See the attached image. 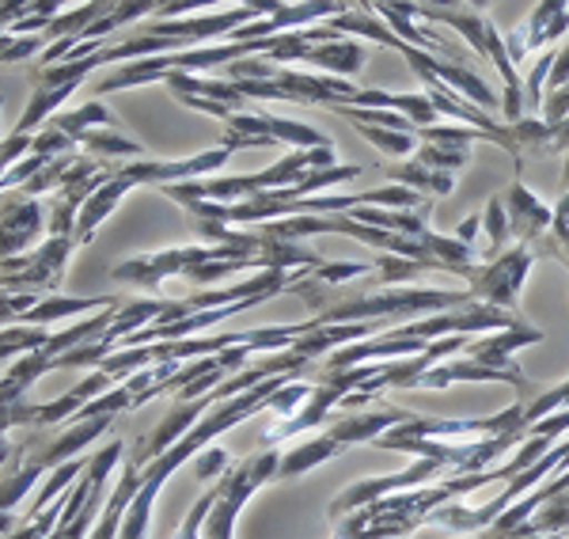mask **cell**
<instances>
[{
  "instance_id": "29",
  "label": "cell",
  "mask_w": 569,
  "mask_h": 539,
  "mask_svg": "<svg viewBox=\"0 0 569 539\" xmlns=\"http://www.w3.org/2000/svg\"><path fill=\"white\" fill-rule=\"evenodd\" d=\"M16 449H12V441H8V433H0V463L4 460H12Z\"/></svg>"
},
{
  "instance_id": "10",
  "label": "cell",
  "mask_w": 569,
  "mask_h": 539,
  "mask_svg": "<svg viewBox=\"0 0 569 539\" xmlns=\"http://www.w3.org/2000/svg\"><path fill=\"white\" fill-rule=\"evenodd\" d=\"M536 342H543V331L525 323V327H517V331H498V335L471 338L460 358H471L475 365H486V369H493V372H509L512 380H528L525 369L512 361V353L525 350V346H536Z\"/></svg>"
},
{
  "instance_id": "2",
  "label": "cell",
  "mask_w": 569,
  "mask_h": 539,
  "mask_svg": "<svg viewBox=\"0 0 569 539\" xmlns=\"http://www.w3.org/2000/svg\"><path fill=\"white\" fill-rule=\"evenodd\" d=\"M72 251H77V240H72V236H46L31 254L0 262V289L53 297V292L61 289V281H66Z\"/></svg>"
},
{
  "instance_id": "1",
  "label": "cell",
  "mask_w": 569,
  "mask_h": 539,
  "mask_svg": "<svg viewBox=\"0 0 569 539\" xmlns=\"http://www.w3.org/2000/svg\"><path fill=\"white\" fill-rule=\"evenodd\" d=\"M251 270V254L228 243H190V248H168L152 254H133L110 270V281L137 289H160L168 278H190L198 286H217L232 273Z\"/></svg>"
},
{
  "instance_id": "20",
  "label": "cell",
  "mask_w": 569,
  "mask_h": 539,
  "mask_svg": "<svg viewBox=\"0 0 569 539\" xmlns=\"http://www.w3.org/2000/svg\"><path fill=\"white\" fill-rule=\"evenodd\" d=\"M39 475H42V468H34V463H20L16 475H8V479L0 482V513H12V509L23 501L27 490L39 482Z\"/></svg>"
},
{
  "instance_id": "30",
  "label": "cell",
  "mask_w": 569,
  "mask_h": 539,
  "mask_svg": "<svg viewBox=\"0 0 569 539\" xmlns=\"http://www.w3.org/2000/svg\"><path fill=\"white\" fill-rule=\"evenodd\" d=\"M562 190H569V152H566V168H562Z\"/></svg>"
},
{
  "instance_id": "24",
  "label": "cell",
  "mask_w": 569,
  "mask_h": 539,
  "mask_svg": "<svg viewBox=\"0 0 569 539\" xmlns=\"http://www.w3.org/2000/svg\"><path fill=\"white\" fill-rule=\"evenodd\" d=\"M311 388H316V383H305V380H297V383H284V388L278 391V396L270 399V407H266V410H273V415H278L281 422H289V418L297 415V410L308 403Z\"/></svg>"
},
{
  "instance_id": "16",
  "label": "cell",
  "mask_w": 569,
  "mask_h": 539,
  "mask_svg": "<svg viewBox=\"0 0 569 539\" xmlns=\"http://www.w3.org/2000/svg\"><path fill=\"white\" fill-rule=\"evenodd\" d=\"M77 144L84 149V157H96V160H107V163L126 160V157H141V144L130 141V137H122V133H110V130H103V133L88 130Z\"/></svg>"
},
{
  "instance_id": "25",
  "label": "cell",
  "mask_w": 569,
  "mask_h": 539,
  "mask_svg": "<svg viewBox=\"0 0 569 539\" xmlns=\"http://www.w3.org/2000/svg\"><path fill=\"white\" fill-rule=\"evenodd\" d=\"M46 42L42 34H34V39H16V34H0V66H16V61H27L34 58V53H46Z\"/></svg>"
},
{
  "instance_id": "9",
  "label": "cell",
  "mask_w": 569,
  "mask_h": 539,
  "mask_svg": "<svg viewBox=\"0 0 569 539\" xmlns=\"http://www.w3.org/2000/svg\"><path fill=\"white\" fill-rule=\"evenodd\" d=\"M114 418H88V422H69V429H61L53 441H31L20 449V463H34V468L50 471V468H61V463L77 460V452L84 445L99 441L107 433Z\"/></svg>"
},
{
  "instance_id": "22",
  "label": "cell",
  "mask_w": 569,
  "mask_h": 539,
  "mask_svg": "<svg viewBox=\"0 0 569 539\" xmlns=\"http://www.w3.org/2000/svg\"><path fill=\"white\" fill-rule=\"evenodd\" d=\"M555 53L558 50H547L543 58L528 69V77H525V111H539V99H547V80H550V69H555Z\"/></svg>"
},
{
  "instance_id": "27",
  "label": "cell",
  "mask_w": 569,
  "mask_h": 539,
  "mask_svg": "<svg viewBox=\"0 0 569 539\" xmlns=\"http://www.w3.org/2000/svg\"><path fill=\"white\" fill-rule=\"evenodd\" d=\"M232 463H228V452L224 449H206L194 456V479L198 482H217Z\"/></svg>"
},
{
  "instance_id": "13",
  "label": "cell",
  "mask_w": 569,
  "mask_h": 539,
  "mask_svg": "<svg viewBox=\"0 0 569 539\" xmlns=\"http://www.w3.org/2000/svg\"><path fill=\"white\" fill-rule=\"evenodd\" d=\"M388 182L391 187L418 190L421 198H445L456 190V176H448V171H429L415 160H402V163H395V168H388Z\"/></svg>"
},
{
  "instance_id": "19",
  "label": "cell",
  "mask_w": 569,
  "mask_h": 539,
  "mask_svg": "<svg viewBox=\"0 0 569 539\" xmlns=\"http://www.w3.org/2000/svg\"><path fill=\"white\" fill-rule=\"evenodd\" d=\"M410 160L421 163V168H429V171H448V176H456V171L471 163V149H440V144H418V152Z\"/></svg>"
},
{
  "instance_id": "28",
  "label": "cell",
  "mask_w": 569,
  "mask_h": 539,
  "mask_svg": "<svg viewBox=\"0 0 569 539\" xmlns=\"http://www.w3.org/2000/svg\"><path fill=\"white\" fill-rule=\"evenodd\" d=\"M482 228V217L479 213H471V217H463L460 228H456V240L463 243V248H475V232Z\"/></svg>"
},
{
  "instance_id": "8",
  "label": "cell",
  "mask_w": 569,
  "mask_h": 539,
  "mask_svg": "<svg viewBox=\"0 0 569 539\" xmlns=\"http://www.w3.org/2000/svg\"><path fill=\"white\" fill-rule=\"evenodd\" d=\"M501 202H505V217H509V240L531 251L550 232L555 209H550L547 202H539V198L525 187V179L520 176H512L509 190L501 194Z\"/></svg>"
},
{
  "instance_id": "15",
  "label": "cell",
  "mask_w": 569,
  "mask_h": 539,
  "mask_svg": "<svg viewBox=\"0 0 569 539\" xmlns=\"http://www.w3.org/2000/svg\"><path fill=\"white\" fill-rule=\"evenodd\" d=\"M50 126L53 130H61L69 137L72 144L80 141L88 130H96V126H110V111L99 99H91V103H84V107H77V111H66V114H53L50 118Z\"/></svg>"
},
{
  "instance_id": "26",
  "label": "cell",
  "mask_w": 569,
  "mask_h": 539,
  "mask_svg": "<svg viewBox=\"0 0 569 539\" xmlns=\"http://www.w3.org/2000/svg\"><path fill=\"white\" fill-rule=\"evenodd\" d=\"M39 300H42L39 292H4L0 289V323H16V319L23 323V316L31 312Z\"/></svg>"
},
{
  "instance_id": "11",
  "label": "cell",
  "mask_w": 569,
  "mask_h": 539,
  "mask_svg": "<svg viewBox=\"0 0 569 539\" xmlns=\"http://www.w3.org/2000/svg\"><path fill=\"white\" fill-rule=\"evenodd\" d=\"M566 31H569V4H562V0H547V4L531 8V16L525 20V27H520V31H512L509 42H505V50H509V61H512V66H520V61H525L531 50L558 42Z\"/></svg>"
},
{
  "instance_id": "6",
  "label": "cell",
  "mask_w": 569,
  "mask_h": 539,
  "mask_svg": "<svg viewBox=\"0 0 569 539\" xmlns=\"http://www.w3.org/2000/svg\"><path fill=\"white\" fill-rule=\"evenodd\" d=\"M46 209L39 198L27 194H12L0 202V262L20 259V254H31L42 243L46 232Z\"/></svg>"
},
{
  "instance_id": "4",
  "label": "cell",
  "mask_w": 569,
  "mask_h": 539,
  "mask_svg": "<svg viewBox=\"0 0 569 539\" xmlns=\"http://www.w3.org/2000/svg\"><path fill=\"white\" fill-rule=\"evenodd\" d=\"M440 475L448 479L445 463H437V460H415L407 471H399V475H376V479H357L353 487H346L342 495L330 501L327 517H330V525H342V520L350 517V513H357V509L372 506V501H380V498L402 495V490H421V487H429L433 479H440Z\"/></svg>"
},
{
  "instance_id": "12",
  "label": "cell",
  "mask_w": 569,
  "mask_h": 539,
  "mask_svg": "<svg viewBox=\"0 0 569 539\" xmlns=\"http://www.w3.org/2000/svg\"><path fill=\"white\" fill-rule=\"evenodd\" d=\"M114 305H122L114 292H107V297H58V292H53V297H42L39 305L23 316V323L46 327V323H61V319H69V316L103 312V308H114Z\"/></svg>"
},
{
  "instance_id": "3",
  "label": "cell",
  "mask_w": 569,
  "mask_h": 539,
  "mask_svg": "<svg viewBox=\"0 0 569 539\" xmlns=\"http://www.w3.org/2000/svg\"><path fill=\"white\" fill-rule=\"evenodd\" d=\"M96 69H103L99 53L80 58V61H61V66H50V69H34L31 72V103H27V111L20 118V126H16V133H31L34 137V130H42V126L50 122V114L58 111V107L66 103L72 91L84 84Z\"/></svg>"
},
{
  "instance_id": "23",
  "label": "cell",
  "mask_w": 569,
  "mask_h": 539,
  "mask_svg": "<svg viewBox=\"0 0 569 539\" xmlns=\"http://www.w3.org/2000/svg\"><path fill=\"white\" fill-rule=\"evenodd\" d=\"M34 152V137L31 133H12L0 141V190H4V179L12 176V168L20 160H27Z\"/></svg>"
},
{
  "instance_id": "5",
  "label": "cell",
  "mask_w": 569,
  "mask_h": 539,
  "mask_svg": "<svg viewBox=\"0 0 569 539\" xmlns=\"http://www.w3.org/2000/svg\"><path fill=\"white\" fill-rule=\"evenodd\" d=\"M536 262V254L520 243H512L501 259L486 262L479 281L467 286L475 305H490V308H505V312H520V289H525V278Z\"/></svg>"
},
{
  "instance_id": "14",
  "label": "cell",
  "mask_w": 569,
  "mask_h": 539,
  "mask_svg": "<svg viewBox=\"0 0 569 539\" xmlns=\"http://www.w3.org/2000/svg\"><path fill=\"white\" fill-rule=\"evenodd\" d=\"M536 259H558L562 267H569V190H562L555 206V221H550V232L531 248Z\"/></svg>"
},
{
  "instance_id": "21",
  "label": "cell",
  "mask_w": 569,
  "mask_h": 539,
  "mask_svg": "<svg viewBox=\"0 0 569 539\" xmlns=\"http://www.w3.org/2000/svg\"><path fill=\"white\" fill-rule=\"evenodd\" d=\"M357 133H361L365 141H372L380 152H388V157L407 160V157H415V152H418V141H415V137H407V133H391V130H380V126H357Z\"/></svg>"
},
{
  "instance_id": "31",
  "label": "cell",
  "mask_w": 569,
  "mask_h": 539,
  "mask_svg": "<svg viewBox=\"0 0 569 539\" xmlns=\"http://www.w3.org/2000/svg\"><path fill=\"white\" fill-rule=\"evenodd\" d=\"M0 107H4V99H0Z\"/></svg>"
},
{
  "instance_id": "7",
  "label": "cell",
  "mask_w": 569,
  "mask_h": 539,
  "mask_svg": "<svg viewBox=\"0 0 569 539\" xmlns=\"http://www.w3.org/2000/svg\"><path fill=\"white\" fill-rule=\"evenodd\" d=\"M415 418V410L407 407H391V403H376L372 410H357V415H342L338 422H330L323 433L338 452L353 449V445H372L380 441L388 429L402 426Z\"/></svg>"
},
{
  "instance_id": "17",
  "label": "cell",
  "mask_w": 569,
  "mask_h": 539,
  "mask_svg": "<svg viewBox=\"0 0 569 539\" xmlns=\"http://www.w3.org/2000/svg\"><path fill=\"white\" fill-rule=\"evenodd\" d=\"M482 228H486V236H490V243H486V251L479 254V262L486 267V262L501 259V254L509 251V217H505V202H501V194H493L490 202H486Z\"/></svg>"
},
{
  "instance_id": "18",
  "label": "cell",
  "mask_w": 569,
  "mask_h": 539,
  "mask_svg": "<svg viewBox=\"0 0 569 539\" xmlns=\"http://www.w3.org/2000/svg\"><path fill=\"white\" fill-rule=\"evenodd\" d=\"M53 331H46V327H0V358H12V353H34L42 350L46 342H50Z\"/></svg>"
}]
</instances>
